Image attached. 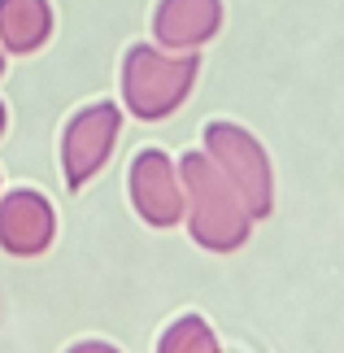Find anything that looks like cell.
Returning a JSON list of instances; mask_svg holds the SVG:
<instances>
[{"label": "cell", "mask_w": 344, "mask_h": 353, "mask_svg": "<svg viewBox=\"0 0 344 353\" xmlns=\"http://www.w3.org/2000/svg\"><path fill=\"white\" fill-rule=\"evenodd\" d=\"M65 353H122L118 345H109V341H74Z\"/></svg>", "instance_id": "10"}, {"label": "cell", "mask_w": 344, "mask_h": 353, "mask_svg": "<svg viewBox=\"0 0 344 353\" xmlns=\"http://www.w3.org/2000/svg\"><path fill=\"white\" fill-rule=\"evenodd\" d=\"M57 240V210L35 188H13L0 196V249L9 257H39Z\"/></svg>", "instance_id": "6"}, {"label": "cell", "mask_w": 344, "mask_h": 353, "mask_svg": "<svg viewBox=\"0 0 344 353\" xmlns=\"http://www.w3.org/2000/svg\"><path fill=\"white\" fill-rule=\"evenodd\" d=\"M227 22L223 0H157L153 9V44L170 52H201L218 39Z\"/></svg>", "instance_id": "7"}, {"label": "cell", "mask_w": 344, "mask_h": 353, "mask_svg": "<svg viewBox=\"0 0 344 353\" xmlns=\"http://www.w3.org/2000/svg\"><path fill=\"white\" fill-rule=\"evenodd\" d=\"M127 192L140 223L170 232L183 223V183H179V161L166 148H140L127 170Z\"/></svg>", "instance_id": "5"}, {"label": "cell", "mask_w": 344, "mask_h": 353, "mask_svg": "<svg viewBox=\"0 0 344 353\" xmlns=\"http://www.w3.org/2000/svg\"><path fill=\"white\" fill-rule=\"evenodd\" d=\"M122 135V105L114 101H92L83 105L61 131V174L70 192H83V188L105 170V161L114 157Z\"/></svg>", "instance_id": "4"}, {"label": "cell", "mask_w": 344, "mask_h": 353, "mask_svg": "<svg viewBox=\"0 0 344 353\" xmlns=\"http://www.w3.org/2000/svg\"><path fill=\"white\" fill-rule=\"evenodd\" d=\"M52 0H0V44L9 57H35L52 39Z\"/></svg>", "instance_id": "8"}, {"label": "cell", "mask_w": 344, "mask_h": 353, "mask_svg": "<svg viewBox=\"0 0 344 353\" xmlns=\"http://www.w3.org/2000/svg\"><path fill=\"white\" fill-rule=\"evenodd\" d=\"M201 148L231 179V188H236L240 201L249 205L253 223L270 219V210H274V166H270V153L261 148L257 135L249 127H240V122L214 118V122H205V131H201Z\"/></svg>", "instance_id": "3"}, {"label": "cell", "mask_w": 344, "mask_h": 353, "mask_svg": "<svg viewBox=\"0 0 344 353\" xmlns=\"http://www.w3.org/2000/svg\"><path fill=\"white\" fill-rule=\"evenodd\" d=\"M196 79H201V52L131 44L122 57V110L140 122H161L188 105Z\"/></svg>", "instance_id": "2"}, {"label": "cell", "mask_w": 344, "mask_h": 353, "mask_svg": "<svg viewBox=\"0 0 344 353\" xmlns=\"http://www.w3.org/2000/svg\"><path fill=\"white\" fill-rule=\"evenodd\" d=\"M5 127H9V110H5V101H0V135H5Z\"/></svg>", "instance_id": "11"}, {"label": "cell", "mask_w": 344, "mask_h": 353, "mask_svg": "<svg viewBox=\"0 0 344 353\" xmlns=\"http://www.w3.org/2000/svg\"><path fill=\"white\" fill-rule=\"evenodd\" d=\"M5 61H9V52H5V44H0V74H5Z\"/></svg>", "instance_id": "12"}, {"label": "cell", "mask_w": 344, "mask_h": 353, "mask_svg": "<svg viewBox=\"0 0 344 353\" xmlns=\"http://www.w3.org/2000/svg\"><path fill=\"white\" fill-rule=\"evenodd\" d=\"M179 183H183V219L188 236L210 253H236L253 236V214L231 188V179L210 161L205 148L179 157Z\"/></svg>", "instance_id": "1"}, {"label": "cell", "mask_w": 344, "mask_h": 353, "mask_svg": "<svg viewBox=\"0 0 344 353\" xmlns=\"http://www.w3.org/2000/svg\"><path fill=\"white\" fill-rule=\"evenodd\" d=\"M157 353H223L214 327L201 314H179L157 341Z\"/></svg>", "instance_id": "9"}]
</instances>
